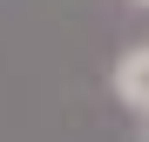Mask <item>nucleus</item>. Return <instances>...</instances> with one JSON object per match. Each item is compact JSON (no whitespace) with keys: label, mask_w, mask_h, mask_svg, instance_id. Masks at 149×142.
<instances>
[{"label":"nucleus","mask_w":149,"mask_h":142,"mask_svg":"<svg viewBox=\"0 0 149 142\" xmlns=\"http://www.w3.org/2000/svg\"><path fill=\"white\" fill-rule=\"evenodd\" d=\"M109 81H115V102H129L136 115H149V47H129Z\"/></svg>","instance_id":"obj_1"},{"label":"nucleus","mask_w":149,"mask_h":142,"mask_svg":"<svg viewBox=\"0 0 149 142\" xmlns=\"http://www.w3.org/2000/svg\"><path fill=\"white\" fill-rule=\"evenodd\" d=\"M142 7H149V0H142Z\"/></svg>","instance_id":"obj_2"}]
</instances>
